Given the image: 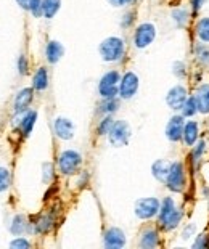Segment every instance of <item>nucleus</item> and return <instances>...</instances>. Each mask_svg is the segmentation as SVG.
<instances>
[{"mask_svg": "<svg viewBox=\"0 0 209 249\" xmlns=\"http://www.w3.org/2000/svg\"><path fill=\"white\" fill-rule=\"evenodd\" d=\"M100 56L105 61H117L124 55V40L119 37H108L100 44Z\"/></svg>", "mask_w": 209, "mask_h": 249, "instance_id": "1", "label": "nucleus"}, {"mask_svg": "<svg viewBox=\"0 0 209 249\" xmlns=\"http://www.w3.org/2000/svg\"><path fill=\"white\" fill-rule=\"evenodd\" d=\"M119 82H121V76L117 71L106 72L100 79L98 84V92L101 95V98H116V95H119Z\"/></svg>", "mask_w": 209, "mask_h": 249, "instance_id": "2", "label": "nucleus"}, {"mask_svg": "<svg viewBox=\"0 0 209 249\" xmlns=\"http://www.w3.org/2000/svg\"><path fill=\"white\" fill-rule=\"evenodd\" d=\"M166 185L171 192L180 193L182 190L185 188V169L184 164L180 161H174L171 162V169L168 174V178H166Z\"/></svg>", "mask_w": 209, "mask_h": 249, "instance_id": "3", "label": "nucleus"}, {"mask_svg": "<svg viewBox=\"0 0 209 249\" xmlns=\"http://www.w3.org/2000/svg\"><path fill=\"white\" fill-rule=\"evenodd\" d=\"M80 164H82V156L74 150L63 151L60 158H58V167H60L61 174L64 176H73L79 171Z\"/></svg>", "mask_w": 209, "mask_h": 249, "instance_id": "4", "label": "nucleus"}, {"mask_svg": "<svg viewBox=\"0 0 209 249\" xmlns=\"http://www.w3.org/2000/svg\"><path fill=\"white\" fill-rule=\"evenodd\" d=\"M108 140L114 148H121L127 145L129 140H131V127H129L126 121H116L113 124L108 134Z\"/></svg>", "mask_w": 209, "mask_h": 249, "instance_id": "5", "label": "nucleus"}, {"mask_svg": "<svg viewBox=\"0 0 209 249\" xmlns=\"http://www.w3.org/2000/svg\"><path fill=\"white\" fill-rule=\"evenodd\" d=\"M156 37V28H154L153 23H142L138 28L135 29V34H133V45L137 49H145L148 47Z\"/></svg>", "mask_w": 209, "mask_h": 249, "instance_id": "6", "label": "nucleus"}, {"mask_svg": "<svg viewBox=\"0 0 209 249\" xmlns=\"http://www.w3.org/2000/svg\"><path fill=\"white\" fill-rule=\"evenodd\" d=\"M161 203L156 198H142L135 203V215L138 219H152L156 214H159Z\"/></svg>", "mask_w": 209, "mask_h": 249, "instance_id": "7", "label": "nucleus"}, {"mask_svg": "<svg viewBox=\"0 0 209 249\" xmlns=\"http://www.w3.org/2000/svg\"><path fill=\"white\" fill-rule=\"evenodd\" d=\"M137 90H138L137 74L126 72L124 76L121 77V82H119V97L124 100H129L137 93Z\"/></svg>", "mask_w": 209, "mask_h": 249, "instance_id": "8", "label": "nucleus"}, {"mask_svg": "<svg viewBox=\"0 0 209 249\" xmlns=\"http://www.w3.org/2000/svg\"><path fill=\"white\" fill-rule=\"evenodd\" d=\"M103 245L105 248L108 249H119V248H124L126 245V235L124 231L117 227H111L105 231V236H103Z\"/></svg>", "mask_w": 209, "mask_h": 249, "instance_id": "9", "label": "nucleus"}, {"mask_svg": "<svg viewBox=\"0 0 209 249\" xmlns=\"http://www.w3.org/2000/svg\"><path fill=\"white\" fill-rule=\"evenodd\" d=\"M184 116H174L171 118V121L168 123V127H166V137L171 142H179L184 137Z\"/></svg>", "mask_w": 209, "mask_h": 249, "instance_id": "10", "label": "nucleus"}, {"mask_svg": "<svg viewBox=\"0 0 209 249\" xmlns=\"http://www.w3.org/2000/svg\"><path fill=\"white\" fill-rule=\"evenodd\" d=\"M53 130H55V135L61 140H71L74 137V124L73 121H69L66 118H57L55 123H53Z\"/></svg>", "mask_w": 209, "mask_h": 249, "instance_id": "11", "label": "nucleus"}, {"mask_svg": "<svg viewBox=\"0 0 209 249\" xmlns=\"http://www.w3.org/2000/svg\"><path fill=\"white\" fill-rule=\"evenodd\" d=\"M187 89L182 86H175L168 92V97H166V102L172 109H182L184 103L187 102Z\"/></svg>", "mask_w": 209, "mask_h": 249, "instance_id": "12", "label": "nucleus"}, {"mask_svg": "<svg viewBox=\"0 0 209 249\" xmlns=\"http://www.w3.org/2000/svg\"><path fill=\"white\" fill-rule=\"evenodd\" d=\"M32 98H34V90L31 87L21 89L15 97V111L16 113H23L26 111L32 103Z\"/></svg>", "mask_w": 209, "mask_h": 249, "instance_id": "13", "label": "nucleus"}, {"mask_svg": "<svg viewBox=\"0 0 209 249\" xmlns=\"http://www.w3.org/2000/svg\"><path fill=\"white\" fill-rule=\"evenodd\" d=\"M195 100H196L198 113L209 114V84H203V86L196 89Z\"/></svg>", "mask_w": 209, "mask_h": 249, "instance_id": "14", "label": "nucleus"}, {"mask_svg": "<svg viewBox=\"0 0 209 249\" xmlns=\"http://www.w3.org/2000/svg\"><path fill=\"white\" fill-rule=\"evenodd\" d=\"M63 53H64V49H63V45H61L58 40H50V42L47 44L45 55H47L48 63L55 65V63H58V61L61 60Z\"/></svg>", "mask_w": 209, "mask_h": 249, "instance_id": "15", "label": "nucleus"}, {"mask_svg": "<svg viewBox=\"0 0 209 249\" xmlns=\"http://www.w3.org/2000/svg\"><path fill=\"white\" fill-rule=\"evenodd\" d=\"M198 134H200V132H198V124L195 121H189V123H185L182 140H184L187 146H193L198 142Z\"/></svg>", "mask_w": 209, "mask_h": 249, "instance_id": "16", "label": "nucleus"}, {"mask_svg": "<svg viewBox=\"0 0 209 249\" xmlns=\"http://www.w3.org/2000/svg\"><path fill=\"white\" fill-rule=\"evenodd\" d=\"M169 169H171V162L164 161V160H158L156 162L153 164L152 172H153L154 178L159 180V182H164L166 183V178H168Z\"/></svg>", "mask_w": 209, "mask_h": 249, "instance_id": "17", "label": "nucleus"}, {"mask_svg": "<svg viewBox=\"0 0 209 249\" xmlns=\"http://www.w3.org/2000/svg\"><path fill=\"white\" fill-rule=\"evenodd\" d=\"M158 241H159V238H158L156 230L148 229V230H145V231L142 233L140 248H143V249H153V248H156V246H158Z\"/></svg>", "mask_w": 209, "mask_h": 249, "instance_id": "18", "label": "nucleus"}, {"mask_svg": "<svg viewBox=\"0 0 209 249\" xmlns=\"http://www.w3.org/2000/svg\"><path fill=\"white\" fill-rule=\"evenodd\" d=\"M60 7H61V0H42V15L47 19H52L60 12Z\"/></svg>", "mask_w": 209, "mask_h": 249, "instance_id": "19", "label": "nucleus"}, {"mask_svg": "<svg viewBox=\"0 0 209 249\" xmlns=\"http://www.w3.org/2000/svg\"><path fill=\"white\" fill-rule=\"evenodd\" d=\"M32 87L36 90H39V92H42V90H45L48 87V72L45 68H39V70L36 71L34 77H32Z\"/></svg>", "mask_w": 209, "mask_h": 249, "instance_id": "20", "label": "nucleus"}, {"mask_svg": "<svg viewBox=\"0 0 209 249\" xmlns=\"http://www.w3.org/2000/svg\"><path fill=\"white\" fill-rule=\"evenodd\" d=\"M180 220H182V211L175 208L172 213L166 217L164 220H161L159 224H161V227H163L164 230H174L175 227L180 224Z\"/></svg>", "mask_w": 209, "mask_h": 249, "instance_id": "21", "label": "nucleus"}, {"mask_svg": "<svg viewBox=\"0 0 209 249\" xmlns=\"http://www.w3.org/2000/svg\"><path fill=\"white\" fill-rule=\"evenodd\" d=\"M36 119H37V113H36V111H28V113L24 114L23 121H21V130H23L24 137L31 135L32 129H34Z\"/></svg>", "mask_w": 209, "mask_h": 249, "instance_id": "22", "label": "nucleus"}, {"mask_svg": "<svg viewBox=\"0 0 209 249\" xmlns=\"http://www.w3.org/2000/svg\"><path fill=\"white\" fill-rule=\"evenodd\" d=\"M28 229H29V224L26 222V217L23 214L15 215V219L12 222V227H10V230H12L13 235H23Z\"/></svg>", "mask_w": 209, "mask_h": 249, "instance_id": "23", "label": "nucleus"}, {"mask_svg": "<svg viewBox=\"0 0 209 249\" xmlns=\"http://www.w3.org/2000/svg\"><path fill=\"white\" fill-rule=\"evenodd\" d=\"M196 36H198V39H200L201 42L209 44V17L198 19V23H196Z\"/></svg>", "mask_w": 209, "mask_h": 249, "instance_id": "24", "label": "nucleus"}, {"mask_svg": "<svg viewBox=\"0 0 209 249\" xmlns=\"http://www.w3.org/2000/svg\"><path fill=\"white\" fill-rule=\"evenodd\" d=\"M171 17H172V21L175 23L177 28H185L187 23H189V12H187L185 8H175V10H172Z\"/></svg>", "mask_w": 209, "mask_h": 249, "instance_id": "25", "label": "nucleus"}, {"mask_svg": "<svg viewBox=\"0 0 209 249\" xmlns=\"http://www.w3.org/2000/svg\"><path fill=\"white\" fill-rule=\"evenodd\" d=\"M52 227H53V215L52 214L42 215L40 219L36 222V231L37 233H47V231H50Z\"/></svg>", "mask_w": 209, "mask_h": 249, "instance_id": "26", "label": "nucleus"}, {"mask_svg": "<svg viewBox=\"0 0 209 249\" xmlns=\"http://www.w3.org/2000/svg\"><path fill=\"white\" fill-rule=\"evenodd\" d=\"M195 56L201 65H209V47L205 42L195 45Z\"/></svg>", "mask_w": 209, "mask_h": 249, "instance_id": "27", "label": "nucleus"}, {"mask_svg": "<svg viewBox=\"0 0 209 249\" xmlns=\"http://www.w3.org/2000/svg\"><path fill=\"white\" fill-rule=\"evenodd\" d=\"M196 113H198L196 100H195V97H189L187 102L184 103V107H182V116H184V118H191V116Z\"/></svg>", "mask_w": 209, "mask_h": 249, "instance_id": "28", "label": "nucleus"}, {"mask_svg": "<svg viewBox=\"0 0 209 249\" xmlns=\"http://www.w3.org/2000/svg\"><path fill=\"white\" fill-rule=\"evenodd\" d=\"M174 209H175V203L172 201V198H164L163 203H161V208H159V222L164 220Z\"/></svg>", "mask_w": 209, "mask_h": 249, "instance_id": "29", "label": "nucleus"}, {"mask_svg": "<svg viewBox=\"0 0 209 249\" xmlns=\"http://www.w3.org/2000/svg\"><path fill=\"white\" fill-rule=\"evenodd\" d=\"M113 124H114V121H113L111 114H106V118L103 121H100L98 127H96V132H98V135H108Z\"/></svg>", "mask_w": 209, "mask_h": 249, "instance_id": "30", "label": "nucleus"}, {"mask_svg": "<svg viewBox=\"0 0 209 249\" xmlns=\"http://www.w3.org/2000/svg\"><path fill=\"white\" fill-rule=\"evenodd\" d=\"M117 109V100L116 98H103V103L100 105V111L105 114H113Z\"/></svg>", "mask_w": 209, "mask_h": 249, "instance_id": "31", "label": "nucleus"}, {"mask_svg": "<svg viewBox=\"0 0 209 249\" xmlns=\"http://www.w3.org/2000/svg\"><path fill=\"white\" fill-rule=\"evenodd\" d=\"M205 150H206V142L205 140H198L195 148H193V151H191V161L195 162V164L200 162V160H201V156H203V153H205Z\"/></svg>", "mask_w": 209, "mask_h": 249, "instance_id": "32", "label": "nucleus"}, {"mask_svg": "<svg viewBox=\"0 0 209 249\" xmlns=\"http://www.w3.org/2000/svg\"><path fill=\"white\" fill-rule=\"evenodd\" d=\"M10 182H12V176H10V171L5 167H0V193L5 192L10 187Z\"/></svg>", "mask_w": 209, "mask_h": 249, "instance_id": "33", "label": "nucleus"}, {"mask_svg": "<svg viewBox=\"0 0 209 249\" xmlns=\"http://www.w3.org/2000/svg\"><path fill=\"white\" fill-rule=\"evenodd\" d=\"M29 12L34 15L36 18L42 17V0H29Z\"/></svg>", "mask_w": 209, "mask_h": 249, "instance_id": "34", "label": "nucleus"}, {"mask_svg": "<svg viewBox=\"0 0 209 249\" xmlns=\"http://www.w3.org/2000/svg\"><path fill=\"white\" fill-rule=\"evenodd\" d=\"M172 72H174L179 79H184V77L187 76L185 63H184V61H175L174 65H172Z\"/></svg>", "mask_w": 209, "mask_h": 249, "instance_id": "35", "label": "nucleus"}, {"mask_svg": "<svg viewBox=\"0 0 209 249\" xmlns=\"http://www.w3.org/2000/svg\"><path fill=\"white\" fill-rule=\"evenodd\" d=\"M195 249H206L209 248V235H200L196 238V241L193 243Z\"/></svg>", "mask_w": 209, "mask_h": 249, "instance_id": "36", "label": "nucleus"}, {"mask_svg": "<svg viewBox=\"0 0 209 249\" xmlns=\"http://www.w3.org/2000/svg\"><path fill=\"white\" fill-rule=\"evenodd\" d=\"M31 246V243L28 240H24V238H16L12 243H10V248L13 249H28Z\"/></svg>", "mask_w": 209, "mask_h": 249, "instance_id": "37", "label": "nucleus"}, {"mask_svg": "<svg viewBox=\"0 0 209 249\" xmlns=\"http://www.w3.org/2000/svg\"><path fill=\"white\" fill-rule=\"evenodd\" d=\"M52 177H53V166L50 162H45L44 164V182L48 183L52 180Z\"/></svg>", "mask_w": 209, "mask_h": 249, "instance_id": "38", "label": "nucleus"}, {"mask_svg": "<svg viewBox=\"0 0 209 249\" xmlns=\"http://www.w3.org/2000/svg\"><path fill=\"white\" fill-rule=\"evenodd\" d=\"M18 70H19V74H26V72H28V61H26L24 55H21L18 58Z\"/></svg>", "mask_w": 209, "mask_h": 249, "instance_id": "39", "label": "nucleus"}, {"mask_svg": "<svg viewBox=\"0 0 209 249\" xmlns=\"http://www.w3.org/2000/svg\"><path fill=\"white\" fill-rule=\"evenodd\" d=\"M195 230H196V227L193 225V224H189V225L185 227V230L182 231V238H184V240H189V238L193 236V233H195Z\"/></svg>", "mask_w": 209, "mask_h": 249, "instance_id": "40", "label": "nucleus"}, {"mask_svg": "<svg viewBox=\"0 0 209 249\" xmlns=\"http://www.w3.org/2000/svg\"><path fill=\"white\" fill-rule=\"evenodd\" d=\"M133 23V13L132 12H129V13H126L124 17H122V21H121V26L122 28H129Z\"/></svg>", "mask_w": 209, "mask_h": 249, "instance_id": "41", "label": "nucleus"}, {"mask_svg": "<svg viewBox=\"0 0 209 249\" xmlns=\"http://www.w3.org/2000/svg\"><path fill=\"white\" fill-rule=\"evenodd\" d=\"M206 3V0H191V10H193V13H198L200 10L203 8V5Z\"/></svg>", "mask_w": 209, "mask_h": 249, "instance_id": "42", "label": "nucleus"}, {"mask_svg": "<svg viewBox=\"0 0 209 249\" xmlns=\"http://www.w3.org/2000/svg\"><path fill=\"white\" fill-rule=\"evenodd\" d=\"M110 5H113V7H124V5H129L132 3L133 0H108Z\"/></svg>", "mask_w": 209, "mask_h": 249, "instance_id": "43", "label": "nucleus"}, {"mask_svg": "<svg viewBox=\"0 0 209 249\" xmlns=\"http://www.w3.org/2000/svg\"><path fill=\"white\" fill-rule=\"evenodd\" d=\"M16 2H18V5H21L23 8L28 10V7H29V0H16Z\"/></svg>", "mask_w": 209, "mask_h": 249, "instance_id": "44", "label": "nucleus"}]
</instances>
